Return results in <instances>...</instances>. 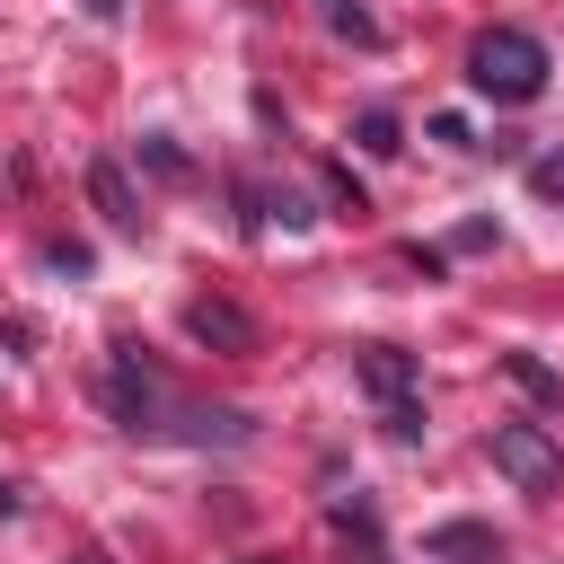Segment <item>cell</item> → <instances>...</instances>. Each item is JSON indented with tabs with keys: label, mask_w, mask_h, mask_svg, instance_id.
Segmentation results:
<instances>
[{
	"label": "cell",
	"mask_w": 564,
	"mask_h": 564,
	"mask_svg": "<svg viewBox=\"0 0 564 564\" xmlns=\"http://www.w3.org/2000/svg\"><path fill=\"white\" fill-rule=\"evenodd\" d=\"M467 88L494 97V106H529V97L546 88V44H538L529 26H494V35H476V44H467Z\"/></svg>",
	"instance_id": "6da1fadb"
},
{
	"label": "cell",
	"mask_w": 564,
	"mask_h": 564,
	"mask_svg": "<svg viewBox=\"0 0 564 564\" xmlns=\"http://www.w3.org/2000/svg\"><path fill=\"white\" fill-rule=\"evenodd\" d=\"M485 449H494V467H502L520 494H546V485L564 476V449H555L538 423H494V441H485Z\"/></svg>",
	"instance_id": "7a4b0ae2"
},
{
	"label": "cell",
	"mask_w": 564,
	"mask_h": 564,
	"mask_svg": "<svg viewBox=\"0 0 564 564\" xmlns=\"http://www.w3.org/2000/svg\"><path fill=\"white\" fill-rule=\"evenodd\" d=\"M185 335L194 344H220V352H256V317L247 308H229V300H185Z\"/></svg>",
	"instance_id": "3957f363"
},
{
	"label": "cell",
	"mask_w": 564,
	"mask_h": 564,
	"mask_svg": "<svg viewBox=\"0 0 564 564\" xmlns=\"http://www.w3.org/2000/svg\"><path fill=\"white\" fill-rule=\"evenodd\" d=\"M352 370H361V388H370L379 405H414V361H405L397 344H361Z\"/></svg>",
	"instance_id": "277c9868"
},
{
	"label": "cell",
	"mask_w": 564,
	"mask_h": 564,
	"mask_svg": "<svg viewBox=\"0 0 564 564\" xmlns=\"http://www.w3.org/2000/svg\"><path fill=\"white\" fill-rule=\"evenodd\" d=\"M88 194H97V212H106V229H123V238H141V203H132V185H123V167H115V159H88Z\"/></svg>",
	"instance_id": "5b68a950"
},
{
	"label": "cell",
	"mask_w": 564,
	"mask_h": 564,
	"mask_svg": "<svg viewBox=\"0 0 564 564\" xmlns=\"http://www.w3.org/2000/svg\"><path fill=\"white\" fill-rule=\"evenodd\" d=\"M423 555H441V564H494V529H476V520H441V529L423 538Z\"/></svg>",
	"instance_id": "8992f818"
},
{
	"label": "cell",
	"mask_w": 564,
	"mask_h": 564,
	"mask_svg": "<svg viewBox=\"0 0 564 564\" xmlns=\"http://www.w3.org/2000/svg\"><path fill=\"white\" fill-rule=\"evenodd\" d=\"M352 141H361L370 159H397V150H405V141H397V115H379V106H370V115L352 123Z\"/></svg>",
	"instance_id": "52a82bcc"
},
{
	"label": "cell",
	"mask_w": 564,
	"mask_h": 564,
	"mask_svg": "<svg viewBox=\"0 0 564 564\" xmlns=\"http://www.w3.org/2000/svg\"><path fill=\"white\" fill-rule=\"evenodd\" d=\"M502 370H511V379H520V388H529V397H555V370H546V361H529V352H511V361H502Z\"/></svg>",
	"instance_id": "ba28073f"
},
{
	"label": "cell",
	"mask_w": 564,
	"mask_h": 564,
	"mask_svg": "<svg viewBox=\"0 0 564 564\" xmlns=\"http://www.w3.org/2000/svg\"><path fill=\"white\" fill-rule=\"evenodd\" d=\"M44 264H53V273H88V247H79V238H53Z\"/></svg>",
	"instance_id": "9c48e42d"
},
{
	"label": "cell",
	"mask_w": 564,
	"mask_h": 564,
	"mask_svg": "<svg viewBox=\"0 0 564 564\" xmlns=\"http://www.w3.org/2000/svg\"><path fill=\"white\" fill-rule=\"evenodd\" d=\"M529 194H546V203H564V159H538V167H529Z\"/></svg>",
	"instance_id": "30bf717a"
},
{
	"label": "cell",
	"mask_w": 564,
	"mask_h": 564,
	"mask_svg": "<svg viewBox=\"0 0 564 564\" xmlns=\"http://www.w3.org/2000/svg\"><path fill=\"white\" fill-rule=\"evenodd\" d=\"M9 511H18V485H9V476H0V520H9Z\"/></svg>",
	"instance_id": "8fae6325"
},
{
	"label": "cell",
	"mask_w": 564,
	"mask_h": 564,
	"mask_svg": "<svg viewBox=\"0 0 564 564\" xmlns=\"http://www.w3.org/2000/svg\"><path fill=\"white\" fill-rule=\"evenodd\" d=\"M79 9H88V18H115V9H123V0H79Z\"/></svg>",
	"instance_id": "7c38bea8"
}]
</instances>
